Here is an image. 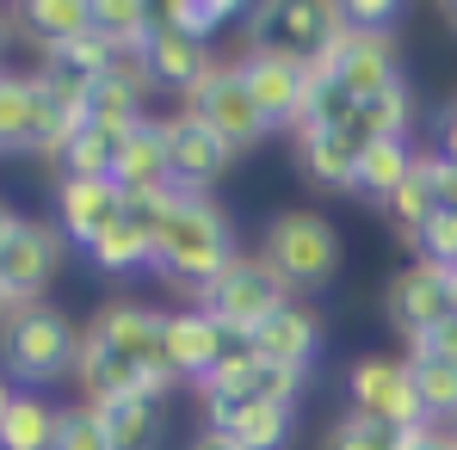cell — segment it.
Masks as SVG:
<instances>
[{"mask_svg":"<svg viewBox=\"0 0 457 450\" xmlns=\"http://www.w3.org/2000/svg\"><path fill=\"white\" fill-rule=\"evenodd\" d=\"M235 259H241L235 228H228V217L211 198H179L173 217L154 234V272L173 278V284H186L192 297H198L204 284H217Z\"/></svg>","mask_w":457,"mask_h":450,"instance_id":"cell-1","label":"cell"},{"mask_svg":"<svg viewBox=\"0 0 457 450\" xmlns=\"http://www.w3.org/2000/svg\"><path fill=\"white\" fill-rule=\"evenodd\" d=\"M241 44L247 56H278V62H303L328 69L334 50L346 44V6L328 0H266L241 19Z\"/></svg>","mask_w":457,"mask_h":450,"instance_id":"cell-2","label":"cell"},{"mask_svg":"<svg viewBox=\"0 0 457 450\" xmlns=\"http://www.w3.org/2000/svg\"><path fill=\"white\" fill-rule=\"evenodd\" d=\"M75 358H80V333L69 327L62 308L25 302V308H12V315L0 321V364H6L12 382L44 389V382L75 371Z\"/></svg>","mask_w":457,"mask_h":450,"instance_id":"cell-3","label":"cell"},{"mask_svg":"<svg viewBox=\"0 0 457 450\" xmlns=\"http://www.w3.org/2000/svg\"><path fill=\"white\" fill-rule=\"evenodd\" d=\"M198 308H204L223 333L253 340L278 308H291V284L272 272V259H266V253H241L217 284H204V290H198Z\"/></svg>","mask_w":457,"mask_h":450,"instance_id":"cell-4","label":"cell"},{"mask_svg":"<svg viewBox=\"0 0 457 450\" xmlns=\"http://www.w3.org/2000/svg\"><path fill=\"white\" fill-rule=\"evenodd\" d=\"M260 253L272 259V272H278L291 290H315V284H328L334 266H340V234H334L328 217H315V210H278V217L266 223Z\"/></svg>","mask_w":457,"mask_h":450,"instance_id":"cell-5","label":"cell"},{"mask_svg":"<svg viewBox=\"0 0 457 450\" xmlns=\"http://www.w3.org/2000/svg\"><path fill=\"white\" fill-rule=\"evenodd\" d=\"M99 346H112L124 364H137V371L149 376V401H161L179 371L167 364V315L161 308H143V302H105L99 315H93V327H87Z\"/></svg>","mask_w":457,"mask_h":450,"instance_id":"cell-6","label":"cell"},{"mask_svg":"<svg viewBox=\"0 0 457 450\" xmlns=\"http://www.w3.org/2000/svg\"><path fill=\"white\" fill-rule=\"evenodd\" d=\"M186 111L204 118L235 154L253 149V143L272 130L266 111H260V99H253V86H247V75H241V62H211V69L198 75V86L186 93Z\"/></svg>","mask_w":457,"mask_h":450,"instance_id":"cell-7","label":"cell"},{"mask_svg":"<svg viewBox=\"0 0 457 450\" xmlns=\"http://www.w3.org/2000/svg\"><path fill=\"white\" fill-rule=\"evenodd\" d=\"M346 401H353V413H371V420L402 426V432L433 426L427 407H420V395H414L408 358H353V371H346Z\"/></svg>","mask_w":457,"mask_h":450,"instance_id":"cell-8","label":"cell"},{"mask_svg":"<svg viewBox=\"0 0 457 450\" xmlns=\"http://www.w3.org/2000/svg\"><path fill=\"white\" fill-rule=\"evenodd\" d=\"M161 130H167V173H173V192H179V198H204V192L228 173L235 149H228L204 118H192V111L167 118Z\"/></svg>","mask_w":457,"mask_h":450,"instance_id":"cell-9","label":"cell"},{"mask_svg":"<svg viewBox=\"0 0 457 450\" xmlns=\"http://www.w3.org/2000/svg\"><path fill=\"white\" fill-rule=\"evenodd\" d=\"M62 241H69V234H62L56 223H31V217H25V223L12 228V241L0 247V284H6V297L19 302V308L37 302V297H44V284L56 278V266H62Z\"/></svg>","mask_w":457,"mask_h":450,"instance_id":"cell-10","label":"cell"},{"mask_svg":"<svg viewBox=\"0 0 457 450\" xmlns=\"http://www.w3.org/2000/svg\"><path fill=\"white\" fill-rule=\"evenodd\" d=\"M247 346H253V340L223 333L204 308H179V315H167V364L179 371V382H186V376H192V382H204L223 358H241Z\"/></svg>","mask_w":457,"mask_h":450,"instance_id":"cell-11","label":"cell"},{"mask_svg":"<svg viewBox=\"0 0 457 450\" xmlns=\"http://www.w3.org/2000/svg\"><path fill=\"white\" fill-rule=\"evenodd\" d=\"M383 315L408 333V346H414V340H427V333L452 315L445 272H439V266H408V272H395V278H389V290H383Z\"/></svg>","mask_w":457,"mask_h":450,"instance_id":"cell-12","label":"cell"},{"mask_svg":"<svg viewBox=\"0 0 457 450\" xmlns=\"http://www.w3.org/2000/svg\"><path fill=\"white\" fill-rule=\"evenodd\" d=\"M118 217H124V185L118 179H56V228L75 247H93Z\"/></svg>","mask_w":457,"mask_h":450,"instance_id":"cell-13","label":"cell"},{"mask_svg":"<svg viewBox=\"0 0 457 450\" xmlns=\"http://www.w3.org/2000/svg\"><path fill=\"white\" fill-rule=\"evenodd\" d=\"M75 376H80V395H87V407H99V413L124 407V401H149V376L137 371V364H124L112 346H99L93 333H80Z\"/></svg>","mask_w":457,"mask_h":450,"instance_id":"cell-14","label":"cell"},{"mask_svg":"<svg viewBox=\"0 0 457 450\" xmlns=\"http://www.w3.org/2000/svg\"><path fill=\"white\" fill-rule=\"evenodd\" d=\"M241 75L253 86V99H260V111H266V124L272 130H297V118H303L309 105V75L303 62H278V56H241Z\"/></svg>","mask_w":457,"mask_h":450,"instance_id":"cell-15","label":"cell"},{"mask_svg":"<svg viewBox=\"0 0 457 450\" xmlns=\"http://www.w3.org/2000/svg\"><path fill=\"white\" fill-rule=\"evenodd\" d=\"M328 75L346 80L353 99H378L383 86L402 80L395 75V31H353V25H346V44L334 50Z\"/></svg>","mask_w":457,"mask_h":450,"instance_id":"cell-16","label":"cell"},{"mask_svg":"<svg viewBox=\"0 0 457 450\" xmlns=\"http://www.w3.org/2000/svg\"><path fill=\"white\" fill-rule=\"evenodd\" d=\"M315 352H321V315L303 308V302L278 308V315L253 333V358L285 364V371H309V364H315Z\"/></svg>","mask_w":457,"mask_h":450,"instance_id":"cell-17","label":"cell"},{"mask_svg":"<svg viewBox=\"0 0 457 450\" xmlns=\"http://www.w3.org/2000/svg\"><path fill=\"white\" fill-rule=\"evenodd\" d=\"M291 149L309 185L321 192H353V167H359V136L353 130H291Z\"/></svg>","mask_w":457,"mask_h":450,"instance_id":"cell-18","label":"cell"},{"mask_svg":"<svg viewBox=\"0 0 457 450\" xmlns=\"http://www.w3.org/2000/svg\"><path fill=\"white\" fill-rule=\"evenodd\" d=\"M112 179L124 185V198L137 192H173V173H167V130L143 118L137 130H124V149H118V167Z\"/></svg>","mask_w":457,"mask_h":450,"instance_id":"cell-19","label":"cell"},{"mask_svg":"<svg viewBox=\"0 0 457 450\" xmlns=\"http://www.w3.org/2000/svg\"><path fill=\"white\" fill-rule=\"evenodd\" d=\"M143 75H149V86H179V93H192L198 86V75L217 62L204 44H192L186 31H173V25H154V37L143 44Z\"/></svg>","mask_w":457,"mask_h":450,"instance_id":"cell-20","label":"cell"},{"mask_svg":"<svg viewBox=\"0 0 457 450\" xmlns=\"http://www.w3.org/2000/svg\"><path fill=\"white\" fill-rule=\"evenodd\" d=\"M439 185H445V154H439V149L414 154V173H408V185L389 198V217H395V234H402V241H414L420 228H427L433 217H439V210H445Z\"/></svg>","mask_w":457,"mask_h":450,"instance_id":"cell-21","label":"cell"},{"mask_svg":"<svg viewBox=\"0 0 457 450\" xmlns=\"http://www.w3.org/2000/svg\"><path fill=\"white\" fill-rule=\"evenodd\" d=\"M211 426L228 432L241 450H285L297 413L291 407H272V401H247V407H211Z\"/></svg>","mask_w":457,"mask_h":450,"instance_id":"cell-22","label":"cell"},{"mask_svg":"<svg viewBox=\"0 0 457 450\" xmlns=\"http://www.w3.org/2000/svg\"><path fill=\"white\" fill-rule=\"evenodd\" d=\"M44 124L37 75H0V154H31Z\"/></svg>","mask_w":457,"mask_h":450,"instance_id":"cell-23","label":"cell"},{"mask_svg":"<svg viewBox=\"0 0 457 450\" xmlns=\"http://www.w3.org/2000/svg\"><path fill=\"white\" fill-rule=\"evenodd\" d=\"M408 173H414L408 143H365V149H359V167H353V198L389 210V198L408 185Z\"/></svg>","mask_w":457,"mask_h":450,"instance_id":"cell-24","label":"cell"},{"mask_svg":"<svg viewBox=\"0 0 457 450\" xmlns=\"http://www.w3.org/2000/svg\"><path fill=\"white\" fill-rule=\"evenodd\" d=\"M62 413H69V407H50L37 389H19L12 413L0 420V445H6V450H56Z\"/></svg>","mask_w":457,"mask_h":450,"instance_id":"cell-25","label":"cell"},{"mask_svg":"<svg viewBox=\"0 0 457 450\" xmlns=\"http://www.w3.org/2000/svg\"><path fill=\"white\" fill-rule=\"evenodd\" d=\"M154 25H161V6H143V0H93V31H99L118 56H143Z\"/></svg>","mask_w":457,"mask_h":450,"instance_id":"cell-26","label":"cell"},{"mask_svg":"<svg viewBox=\"0 0 457 450\" xmlns=\"http://www.w3.org/2000/svg\"><path fill=\"white\" fill-rule=\"evenodd\" d=\"M408 124H414V99H408V80H395L378 99H359L353 136H359V149L365 143H408Z\"/></svg>","mask_w":457,"mask_h":450,"instance_id":"cell-27","label":"cell"},{"mask_svg":"<svg viewBox=\"0 0 457 450\" xmlns=\"http://www.w3.org/2000/svg\"><path fill=\"white\" fill-rule=\"evenodd\" d=\"M427 432H433V426L402 432V426H383V420H371V413H340L334 432H328V450H420Z\"/></svg>","mask_w":457,"mask_h":450,"instance_id":"cell-28","label":"cell"},{"mask_svg":"<svg viewBox=\"0 0 457 450\" xmlns=\"http://www.w3.org/2000/svg\"><path fill=\"white\" fill-rule=\"evenodd\" d=\"M19 19L31 25V37L44 50H56V44L93 31V0H31V6H19Z\"/></svg>","mask_w":457,"mask_h":450,"instance_id":"cell-29","label":"cell"},{"mask_svg":"<svg viewBox=\"0 0 457 450\" xmlns=\"http://www.w3.org/2000/svg\"><path fill=\"white\" fill-rule=\"evenodd\" d=\"M87 253H93V266H99V272H143V266H154L149 228H137L130 217H118V223L105 228Z\"/></svg>","mask_w":457,"mask_h":450,"instance_id":"cell-30","label":"cell"},{"mask_svg":"<svg viewBox=\"0 0 457 450\" xmlns=\"http://www.w3.org/2000/svg\"><path fill=\"white\" fill-rule=\"evenodd\" d=\"M105 432H112V450H161L167 413H161V401H124L105 413Z\"/></svg>","mask_w":457,"mask_h":450,"instance_id":"cell-31","label":"cell"},{"mask_svg":"<svg viewBox=\"0 0 457 450\" xmlns=\"http://www.w3.org/2000/svg\"><path fill=\"white\" fill-rule=\"evenodd\" d=\"M118 149H124V136L118 130H99V124H87L69 154L56 160L62 167V179H112V167H118Z\"/></svg>","mask_w":457,"mask_h":450,"instance_id":"cell-32","label":"cell"},{"mask_svg":"<svg viewBox=\"0 0 457 450\" xmlns=\"http://www.w3.org/2000/svg\"><path fill=\"white\" fill-rule=\"evenodd\" d=\"M124 56L99 37V31H87V37H69V44H56V50H44V69H62V75H80V80H99L112 75Z\"/></svg>","mask_w":457,"mask_h":450,"instance_id":"cell-33","label":"cell"},{"mask_svg":"<svg viewBox=\"0 0 457 450\" xmlns=\"http://www.w3.org/2000/svg\"><path fill=\"white\" fill-rule=\"evenodd\" d=\"M408 371H414V395H420V407H427L433 426L445 413H457V364H445V358H414L408 352Z\"/></svg>","mask_w":457,"mask_h":450,"instance_id":"cell-34","label":"cell"},{"mask_svg":"<svg viewBox=\"0 0 457 450\" xmlns=\"http://www.w3.org/2000/svg\"><path fill=\"white\" fill-rule=\"evenodd\" d=\"M223 19H235L228 0H167L161 6V25L186 31L192 44H211V31H223Z\"/></svg>","mask_w":457,"mask_h":450,"instance_id":"cell-35","label":"cell"},{"mask_svg":"<svg viewBox=\"0 0 457 450\" xmlns=\"http://www.w3.org/2000/svg\"><path fill=\"white\" fill-rule=\"evenodd\" d=\"M420 253V266H439V272H457V210H439L433 223L408 241Z\"/></svg>","mask_w":457,"mask_h":450,"instance_id":"cell-36","label":"cell"},{"mask_svg":"<svg viewBox=\"0 0 457 450\" xmlns=\"http://www.w3.org/2000/svg\"><path fill=\"white\" fill-rule=\"evenodd\" d=\"M56 450H112L105 413L99 407H69L62 413V432H56Z\"/></svg>","mask_w":457,"mask_h":450,"instance_id":"cell-37","label":"cell"},{"mask_svg":"<svg viewBox=\"0 0 457 450\" xmlns=\"http://www.w3.org/2000/svg\"><path fill=\"white\" fill-rule=\"evenodd\" d=\"M408 352H414V358H445V364H457V315H445V321H439L427 340H414Z\"/></svg>","mask_w":457,"mask_h":450,"instance_id":"cell-38","label":"cell"},{"mask_svg":"<svg viewBox=\"0 0 457 450\" xmlns=\"http://www.w3.org/2000/svg\"><path fill=\"white\" fill-rule=\"evenodd\" d=\"M346 25L353 31H395V6H383V0H346Z\"/></svg>","mask_w":457,"mask_h":450,"instance_id":"cell-39","label":"cell"},{"mask_svg":"<svg viewBox=\"0 0 457 450\" xmlns=\"http://www.w3.org/2000/svg\"><path fill=\"white\" fill-rule=\"evenodd\" d=\"M433 149H439V154L457 167V99L445 105V118H439V143H433Z\"/></svg>","mask_w":457,"mask_h":450,"instance_id":"cell-40","label":"cell"},{"mask_svg":"<svg viewBox=\"0 0 457 450\" xmlns=\"http://www.w3.org/2000/svg\"><path fill=\"white\" fill-rule=\"evenodd\" d=\"M186 450H241V445H235L228 432H217V426H204V432H198V438H192Z\"/></svg>","mask_w":457,"mask_h":450,"instance_id":"cell-41","label":"cell"},{"mask_svg":"<svg viewBox=\"0 0 457 450\" xmlns=\"http://www.w3.org/2000/svg\"><path fill=\"white\" fill-rule=\"evenodd\" d=\"M25 223V217H12V204H6V198H0V247H6V241H12V228Z\"/></svg>","mask_w":457,"mask_h":450,"instance_id":"cell-42","label":"cell"},{"mask_svg":"<svg viewBox=\"0 0 457 450\" xmlns=\"http://www.w3.org/2000/svg\"><path fill=\"white\" fill-rule=\"evenodd\" d=\"M439 198H445V210H457V167L445 160V185H439Z\"/></svg>","mask_w":457,"mask_h":450,"instance_id":"cell-43","label":"cell"},{"mask_svg":"<svg viewBox=\"0 0 457 450\" xmlns=\"http://www.w3.org/2000/svg\"><path fill=\"white\" fill-rule=\"evenodd\" d=\"M12 401H19V389H12V376L0 371V420H6V413H12Z\"/></svg>","mask_w":457,"mask_h":450,"instance_id":"cell-44","label":"cell"},{"mask_svg":"<svg viewBox=\"0 0 457 450\" xmlns=\"http://www.w3.org/2000/svg\"><path fill=\"white\" fill-rule=\"evenodd\" d=\"M420 450H457V432H439V426H433V432H427V445Z\"/></svg>","mask_w":457,"mask_h":450,"instance_id":"cell-45","label":"cell"},{"mask_svg":"<svg viewBox=\"0 0 457 450\" xmlns=\"http://www.w3.org/2000/svg\"><path fill=\"white\" fill-rule=\"evenodd\" d=\"M445 297H452V315H457V272H445Z\"/></svg>","mask_w":457,"mask_h":450,"instance_id":"cell-46","label":"cell"},{"mask_svg":"<svg viewBox=\"0 0 457 450\" xmlns=\"http://www.w3.org/2000/svg\"><path fill=\"white\" fill-rule=\"evenodd\" d=\"M12 308H19V302L6 297V284H0V321H6V315H12Z\"/></svg>","mask_w":457,"mask_h":450,"instance_id":"cell-47","label":"cell"},{"mask_svg":"<svg viewBox=\"0 0 457 450\" xmlns=\"http://www.w3.org/2000/svg\"><path fill=\"white\" fill-rule=\"evenodd\" d=\"M445 19H452V31H457V0H452V6H445Z\"/></svg>","mask_w":457,"mask_h":450,"instance_id":"cell-48","label":"cell"},{"mask_svg":"<svg viewBox=\"0 0 457 450\" xmlns=\"http://www.w3.org/2000/svg\"><path fill=\"white\" fill-rule=\"evenodd\" d=\"M0 50H6V25H0Z\"/></svg>","mask_w":457,"mask_h":450,"instance_id":"cell-49","label":"cell"},{"mask_svg":"<svg viewBox=\"0 0 457 450\" xmlns=\"http://www.w3.org/2000/svg\"><path fill=\"white\" fill-rule=\"evenodd\" d=\"M0 450H6V445H0Z\"/></svg>","mask_w":457,"mask_h":450,"instance_id":"cell-50","label":"cell"}]
</instances>
